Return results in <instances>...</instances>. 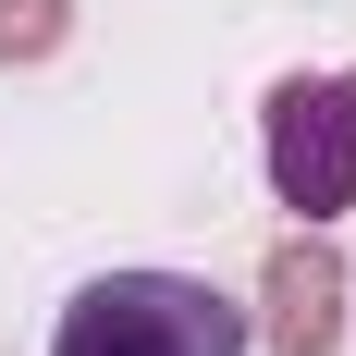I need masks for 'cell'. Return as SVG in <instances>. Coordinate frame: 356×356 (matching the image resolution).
<instances>
[{
	"mask_svg": "<svg viewBox=\"0 0 356 356\" xmlns=\"http://www.w3.org/2000/svg\"><path fill=\"white\" fill-rule=\"evenodd\" d=\"M49 356H246V307L197 270H99L62 307Z\"/></svg>",
	"mask_w": 356,
	"mask_h": 356,
	"instance_id": "cell-1",
	"label": "cell"
},
{
	"mask_svg": "<svg viewBox=\"0 0 356 356\" xmlns=\"http://www.w3.org/2000/svg\"><path fill=\"white\" fill-rule=\"evenodd\" d=\"M258 147H270V197L295 221H332L356 197V74H283L258 111Z\"/></svg>",
	"mask_w": 356,
	"mask_h": 356,
	"instance_id": "cell-2",
	"label": "cell"
},
{
	"mask_svg": "<svg viewBox=\"0 0 356 356\" xmlns=\"http://www.w3.org/2000/svg\"><path fill=\"white\" fill-rule=\"evenodd\" d=\"M344 258L320 246V221L307 234H283L270 246V270H258V320H246V344H270V356H332L344 344Z\"/></svg>",
	"mask_w": 356,
	"mask_h": 356,
	"instance_id": "cell-3",
	"label": "cell"
},
{
	"mask_svg": "<svg viewBox=\"0 0 356 356\" xmlns=\"http://www.w3.org/2000/svg\"><path fill=\"white\" fill-rule=\"evenodd\" d=\"M74 37V0H0V62H49Z\"/></svg>",
	"mask_w": 356,
	"mask_h": 356,
	"instance_id": "cell-4",
	"label": "cell"
}]
</instances>
